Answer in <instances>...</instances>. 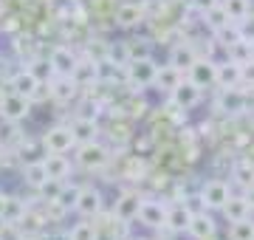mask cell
I'll return each instance as SVG.
<instances>
[{
  "label": "cell",
  "instance_id": "83f0119b",
  "mask_svg": "<svg viewBox=\"0 0 254 240\" xmlns=\"http://www.w3.org/2000/svg\"><path fill=\"white\" fill-rule=\"evenodd\" d=\"M220 6L226 9V14H229V20H232V23H243V20L249 17V11H252L249 0H223Z\"/></svg>",
  "mask_w": 254,
  "mask_h": 240
},
{
  "label": "cell",
  "instance_id": "f35d334b",
  "mask_svg": "<svg viewBox=\"0 0 254 240\" xmlns=\"http://www.w3.org/2000/svg\"><path fill=\"white\" fill-rule=\"evenodd\" d=\"M243 198H246V203H249V209H252V212H254V184H252V186H246Z\"/></svg>",
  "mask_w": 254,
  "mask_h": 240
},
{
  "label": "cell",
  "instance_id": "8d00e7d4",
  "mask_svg": "<svg viewBox=\"0 0 254 240\" xmlns=\"http://www.w3.org/2000/svg\"><path fill=\"white\" fill-rule=\"evenodd\" d=\"M184 206L190 209V215H200V212H206V203H203V198H200V195H190V198L184 201Z\"/></svg>",
  "mask_w": 254,
  "mask_h": 240
},
{
  "label": "cell",
  "instance_id": "60d3db41",
  "mask_svg": "<svg viewBox=\"0 0 254 240\" xmlns=\"http://www.w3.org/2000/svg\"><path fill=\"white\" fill-rule=\"evenodd\" d=\"M3 158H6V144L0 141V161H3Z\"/></svg>",
  "mask_w": 254,
  "mask_h": 240
},
{
  "label": "cell",
  "instance_id": "ffe728a7",
  "mask_svg": "<svg viewBox=\"0 0 254 240\" xmlns=\"http://www.w3.org/2000/svg\"><path fill=\"white\" fill-rule=\"evenodd\" d=\"M220 212H223V218L232 223V221H240V218H249L252 209H249V203H246L243 195H229V201L220 206Z\"/></svg>",
  "mask_w": 254,
  "mask_h": 240
},
{
  "label": "cell",
  "instance_id": "e0dca14e",
  "mask_svg": "<svg viewBox=\"0 0 254 240\" xmlns=\"http://www.w3.org/2000/svg\"><path fill=\"white\" fill-rule=\"evenodd\" d=\"M187 232H190L195 240H203V238H209V235H215V232H218V223H215V218H212V215L200 212V215H192V221H190V226H187Z\"/></svg>",
  "mask_w": 254,
  "mask_h": 240
},
{
  "label": "cell",
  "instance_id": "5bb4252c",
  "mask_svg": "<svg viewBox=\"0 0 254 240\" xmlns=\"http://www.w3.org/2000/svg\"><path fill=\"white\" fill-rule=\"evenodd\" d=\"M184 82V71H178L175 65H158V71H155V79H153V88H158V91H173V88H178V85Z\"/></svg>",
  "mask_w": 254,
  "mask_h": 240
},
{
  "label": "cell",
  "instance_id": "2e32d148",
  "mask_svg": "<svg viewBox=\"0 0 254 240\" xmlns=\"http://www.w3.org/2000/svg\"><path fill=\"white\" fill-rule=\"evenodd\" d=\"M48 91H51V99L57 102H71L79 91V85L73 82L71 76H54L51 82H48Z\"/></svg>",
  "mask_w": 254,
  "mask_h": 240
},
{
  "label": "cell",
  "instance_id": "277c9868",
  "mask_svg": "<svg viewBox=\"0 0 254 240\" xmlns=\"http://www.w3.org/2000/svg\"><path fill=\"white\" fill-rule=\"evenodd\" d=\"M105 206V198L96 186H79V195H76V203H73V212H79L82 218H96Z\"/></svg>",
  "mask_w": 254,
  "mask_h": 240
},
{
  "label": "cell",
  "instance_id": "4fadbf2b",
  "mask_svg": "<svg viewBox=\"0 0 254 240\" xmlns=\"http://www.w3.org/2000/svg\"><path fill=\"white\" fill-rule=\"evenodd\" d=\"M138 203H141L138 192H125V195H119L116 206H113V218H116L119 223H130V221H136V215H138Z\"/></svg>",
  "mask_w": 254,
  "mask_h": 240
},
{
  "label": "cell",
  "instance_id": "836d02e7",
  "mask_svg": "<svg viewBox=\"0 0 254 240\" xmlns=\"http://www.w3.org/2000/svg\"><path fill=\"white\" fill-rule=\"evenodd\" d=\"M0 141L9 144V141H20V130H17V121H6L0 124Z\"/></svg>",
  "mask_w": 254,
  "mask_h": 240
},
{
  "label": "cell",
  "instance_id": "f546056e",
  "mask_svg": "<svg viewBox=\"0 0 254 240\" xmlns=\"http://www.w3.org/2000/svg\"><path fill=\"white\" fill-rule=\"evenodd\" d=\"M125 48H127V57L130 60H141V57H153V43L150 40H125Z\"/></svg>",
  "mask_w": 254,
  "mask_h": 240
},
{
  "label": "cell",
  "instance_id": "52a82bcc",
  "mask_svg": "<svg viewBox=\"0 0 254 240\" xmlns=\"http://www.w3.org/2000/svg\"><path fill=\"white\" fill-rule=\"evenodd\" d=\"M198 195L203 198L206 209H220V206L229 201L232 189H229V184L223 181V178H212V181H206V184L200 186V192H198Z\"/></svg>",
  "mask_w": 254,
  "mask_h": 240
},
{
  "label": "cell",
  "instance_id": "3957f363",
  "mask_svg": "<svg viewBox=\"0 0 254 240\" xmlns=\"http://www.w3.org/2000/svg\"><path fill=\"white\" fill-rule=\"evenodd\" d=\"M31 108H34V102L28 99V96H20V93L11 91L9 96H0V119L6 121H23L31 113Z\"/></svg>",
  "mask_w": 254,
  "mask_h": 240
},
{
  "label": "cell",
  "instance_id": "30bf717a",
  "mask_svg": "<svg viewBox=\"0 0 254 240\" xmlns=\"http://www.w3.org/2000/svg\"><path fill=\"white\" fill-rule=\"evenodd\" d=\"M113 23L119 28H138L144 23V6H138V3H122L113 11Z\"/></svg>",
  "mask_w": 254,
  "mask_h": 240
},
{
  "label": "cell",
  "instance_id": "f1b7e54d",
  "mask_svg": "<svg viewBox=\"0 0 254 240\" xmlns=\"http://www.w3.org/2000/svg\"><path fill=\"white\" fill-rule=\"evenodd\" d=\"M229 240H254V221L252 218L232 221V226H229Z\"/></svg>",
  "mask_w": 254,
  "mask_h": 240
},
{
  "label": "cell",
  "instance_id": "d4e9b609",
  "mask_svg": "<svg viewBox=\"0 0 254 240\" xmlns=\"http://www.w3.org/2000/svg\"><path fill=\"white\" fill-rule=\"evenodd\" d=\"M203 23H206L212 31H220V28H226L232 20H229V14H226V9L220 6V3H215L212 9H206L203 11Z\"/></svg>",
  "mask_w": 254,
  "mask_h": 240
},
{
  "label": "cell",
  "instance_id": "cb8c5ba5",
  "mask_svg": "<svg viewBox=\"0 0 254 240\" xmlns=\"http://www.w3.org/2000/svg\"><path fill=\"white\" fill-rule=\"evenodd\" d=\"M243 105H246V96L240 91H235V88H223V93H220V99H218V108L220 111H243Z\"/></svg>",
  "mask_w": 254,
  "mask_h": 240
},
{
  "label": "cell",
  "instance_id": "7bdbcfd3",
  "mask_svg": "<svg viewBox=\"0 0 254 240\" xmlns=\"http://www.w3.org/2000/svg\"><path fill=\"white\" fill-rule=\"evenodd\" d=\"M0 195H3V189H0Z\"/></svg>",
  "mask_w": 254,
  "mask_h": 240
},
{
  "label": "cell",
  "instance_id": "ba28073f",
  "mask_svg": "<svg viewBox=\"0 0 254 240\" xmlns=\"http://www.w3.org/2000/svg\"><path fill=\"white\" fill-rule=\"evenodd\" d=\"M190 71V82L195 85V88H209V85H215V74H218V62L215 60H195V62L187 68Z\"/></svg>",
  "mask_w": 254,
  "mask_h": 240
},
{
  "label": "cell",
  "instance_id": "7c38bea8",
  "mask_svg": "<svg viewBox=\"0 0 254 240\" xmlns=\"http://www.w3.org/2000/svg\"><path fill=\"white\" fill-rule=\"evenodd\" d=\"M46 167V176L51 181H65L71 176V161L65 158V153H46V158H40Z\"/></svg>",
  "mask_w": 254,
  "mask_h": 240
},
{
  "label": "cell",
  "instance_id": "b9f144b4",
  "mask_svg": "<svg viewBox=\"0 0 254 240\" xmlns=\"http://www.w3.org/2000/svg\"><path fill=\"white\" fill-rule=\"evenodd\" d=\"M136 240H147V238H136Z\"/></svg>",
  "mask_w": 254,
  "mask_h": 240
},
{
  "label": "cell",
  "instance_id": "1f68e13d",
  "mask_svg": "<svg viewBox=\"0 0 254 240\" xmlns=\"http://www.w3.org/2000/svg\"><path fill=\"white\" fill-rule=\"evenodd\" d=\"M96 223H88V221H82V223H73L71 232H68V240H96Z\"/></svg>",
  "mask_w": 254,
  "mask_h": 240
},
{
  "label": "cell",
  "instance_id": "ac0fdd59",
  "mask_svg": "<svg viewBox=\"0 0 254 240\" xmlns=\"http://www.w3.org/2000/svg\"><path fill=\"white\" fill-rule=\"evenodd\" d=\"M71 133H73V141H76V144H85V141H96L99 124H96L93 119H85V116H79V119H73Z\"/></svg>",
  "mask_w": 254,
  "mask_h": 240
},
{
  "label": "cell",
  "instance_id": "ab89813d",
  "mask_svg": "<svg viewBox=\"0 0 254 240\" xmlns=\"http://www.w3.org/2000/svg\"><path fill=\"white\" fill-rule=\"evenodd\" d=\"M20 240H43V238H40V235H23Z\"/></svg>",
  "mask_w": 254,
  "mask_h": 240
},
{
  "label": "cell",
  "instance_id": "6da1fadb",
  "mask_svg": "<svg viewBox=\"0 0 254 240\" xmlns=\"http://www.w3.org/2000/svg\"><path fill=\"white\" fill-rule=\"evenodd\" d=\"M127 71V79L136 91H144V88H153V79H155V71H158V62L153 57H141V60H130L125 65Z\"/></svg>",
  "mask_w": 254,
  "mask_h": 240
},
{
  "label": "cell",
  "instance_id": "74e56055",
  "mask_svg": "<svg viewBox=\"0 0 254 240\" xmlns=\"http://www.w3.org/2000/svg\"><path fill=\"white\" fill-rule=\"evenodd\" d=\"M190 3H192V9H195V11H200V14H203V11L212 9L215 3H220V0H190Z\"/></svg>",
  "mask_w": 254,
  "mask_h": 240
},
{
  "label": "cell",
  "instance_id": "8992f818",
  "mask_svg": "<svg viewBox=\"0 0 254 240\" xmlns=\"http://www.w3.org/2000/svg\"><path fill=\"white\" fill-rule=\"evenodd\" d=\"M79 62V57L71 51V46H57L51 48V57H48V65H51V74L54 76H71L73 68Z\"/></svg>",
  "mask_w": 254,
  "mask_h": 240
},
{
  "label": "cell",
  "instance_id": "e575fe53",
  "mask_svg": "<svg viewBox=\"0 0 254 240\" xmlns=\"http://www.w3.org/2000/svg\"><path fill=\"white\" fill-rule=\"evenodd\" d=\"M235 178H237V184L243 186H252L254 184V167H252V161H249V164H243V167H237L235 170Z\"/></svg>",
  "mask_w": 254,
  "mask_h": 240
},
{
  "label": "cell",
  "instance_id": "7402d4cb",
  "mask_svg": "<svg viewBox=\"0 0 254 240\" xmlns=\"http://www.w3.org/2000/svg\"><path fill=\"white\" fill-rule=\"evenodd\" d=\"M190 221H192L190 209H187L184 203H178V206H173V209H167V221H164V229H170V232H187Z\"/></svg>",
  "mask_w": 254,
  "mask_h": 240
},
{
  "label": "cell",
  "instance_id": "9a60e30c",
  "mask_svg": "<svg viewBox=\"0 0 254 240\" xmlns=\"http://www.w3.org/2000/svg\"><path fill=\"white\" fill-rule=\"evenodd\" d=\"M23 215H26V203L17 195H0V221L17 226Z\"/></svg>",
  "mask_w": 254,
  "mask_h": 240
},
{
  "label": "cell",
  "instance_id": "8fae6325",
  "mask_svg": "<svg viewBox=\"0 0 254 240\" xmlns=\"http://www.w3.org/2000/svg\"><path fill=\"white\" fill-rule=\"evenodd\" d=\"M170 96H173V105L178 108V111H190V108H195V105L200 102V88H195L190 79H184L178 88L170 91Z\"/></svg>",
  "mask_w": 254,
  "mask_h": 240
},
{
  "label": "cell",
  "instance_id": "44dd1931",
  "mask_svg": "<svg viewBox=\"0 0 254 240\" xmlns=\"http://www.w3.org/2000/svg\"><path fill=\"white\" fill-rule=\"evenodd\" d=\"M37 85H40V79H37L34 74H31V71H28V68H23V71H17V74L11 76V91L14 93H20V96H28V99H31V93L37 91Z\"/></svg>",
  "mask_w": 254,
  "mask_h": 240
},
{
  "label": "cell",
  "instance_id": "7a4b0ae2",
  "mask_svg": "<svg viewBox=\"0 0 254 240\" xmlns=\"http://www.w3.org/2000/svg\"><path fill=\"white\" fill-rule=\"evenodd\" d=\"M110 161V153L105 144L99 141H85V144H76V164L82 170H102V167H108Z\"/></svg>",
  "mask_w": 254,
  "mask_h": 240
},
{
  "label": "cell",
  "instance_id": "603a6c76",
  "mask_svg": "<svg viewBox=\"0 0 254 240\" xmlns=\"http://www.w3.org/2000/svg\"><path fill=\"white\" fill-rule=\"evenodd\" d=\"M195 60H198V51H195L190 43H178V46L170 51V65H175L178 71H187Z\"/></svg>",
  "mask_w": 254,
  "mask_h": 240
},
{
  "label": "cell",
  "instance_id": "484cf974",
  "mask_svg": "<svg viewBox=\"0 0 254 240\" xmlns=\"http://www.w3.org/2000/svg\"><path fill=\"white\" fill-rule=\"evenodd\" d=\"M23 178H26V184L31 186V189H40V186L48 181L43 161H31V164H26V170H23Z\"/></svg>",
  "mask_w": 254,
  "mask_h": 240
},
{
  "label": "cell",
  "instance_id": "4316f807",
  "mask_svg": "<svg viewBox=\"0 0 254 240\" xmlns=\"http://www.w3.org/2000/svg\"><path fill=\"white\" fill-rule=\"evenodd\" d=\"M99 65L96 62H76V68H73V74H71V79L76 85H88V82H96V76H99V71H96Z\"/></svg>",
  "mask_w": 254,
  "mask_h": 240
},
{
  "label": "cell",
  "instance_id": "d6a6232c",
  "mask_svg": "<svg viewBox=\"0 0 254 240\" xmlns=\"http://www.w3.org/2000/svg\"><path fill=\"white\" fill-rule=\"evenodd\" d=\"M108 62L110 65H122L125 68L127 62H130V57H127V48H125V43H116V46H108Z\"/></svg>",
  "mask_w": 254,
  "mask_h": 240
},
{
  "label": "cell",
  "instance_id": "4dcf8cb0",
  "mask_svg": "<svg viewBox=\"0 0 254 240\" xmlns=\"http://www.w3.org/2000/svg\"><path fill=\"white\" fill-rule=\"evenodd\" d=\"M76 195H79V186H60V192H57V198L51 203H57L63 212H71L73 209V203H76Z\"/></svg>",
  "mask_w": 254,
  "mask_h": 240
},
{
  "label": "cell",
  "instance_id": "d6986e66",
  "mask_svg": "<svg viewBox=\"0 0 254 240\" xmlns=\"http://www.w3.org/2000/svg\"><path fill=\"white\" fill-rule=\"evenodd\" d=\"M243 79V68L232 60V62H223L218 65V74H215V85H220V88H235L237 82Z\"/></svg>",
  "mask_w": 254,
  "mask_h": 240
},
{
  "label": "cell",
  "instance_id": "9c48e42d",
  "mask_svg": "<svg viewBox=\"0 0 254 240\" xmlns=\"http://www.w3.org/2000/svg\"><path fill=\"white\" fill-rule=\"evenodd\" d=\"M136 221L147 229H164V221H167V209H164L161 203L155 201H141L138 203V215Z\"/></svg>",
  "mask_w": 254,
  "mask_h": 240
},
{
  "label": "cell",
  "instance_id": "5b68a950",
  "mask_svg": "<svg viewBox=\"0 0 254 240\" xmlns=\"http://www.w3.org/2000/svg\"><path fill=\"white\" fill-rule=\"evenodd\" d=\"M43 147H46V153H68L71 147H76L71 127H65V124L48 127L46 133H43Z\"/></svg>",
  "mask_w": 254,
  "mask_h": 240
},
{
  "label": "cell",
  "instance_id": "d590c367",
  "mask_svg": "<svg viewBox=\"0 0 254 240\" xmlns=\"http://www.w3.org/2000/svg\"><path fill=\"white\" fill-rule=\"evenodd\" d=\"M60 186H63V181H51V178H48L46 184L40 186V195H43V201H48V203L54 201L57 192H60Z\"/></svg>",
  "mask_w": 254,
  "mask_h": 240
}]
</instances>
